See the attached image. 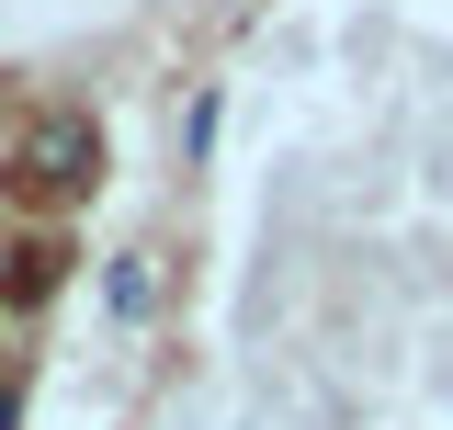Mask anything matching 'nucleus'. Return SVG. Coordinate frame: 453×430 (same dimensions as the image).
<instances>
[{
    "instance_id": "1",
    "label": "nucleus",
    "mask_w": 453,
    "mask_h": 430,
    "mask_svg": "<svg viewBox=\"0 0 453 430\" xmlns=\"http://www.w3.org/2000/svg\"><path fill=\"white\" fill-rule=\"evenodd\" d=\"M23 181H46V193H91V181H103V136H91V113H35V125H23Z\"/></svg>"
},
{
    "instance_id": "2",
    "label": "nucleus",
    "mask_w": 453,
    "mask_h": 430,
    "mask_svg": "<svg viewBox=\"0 0 453 430\" xmlns=\"http://www.w3.org/2000/svg\"><path fill=\"white\" fill-rule=\"evenodd\" d=\"M159 306H170L159 250H113V261H103V318H113V328H148Z\"/></svg>"
},
{
    "instance_id": "3",
    "label": "nucleus",
    "mask_w": 453,
    "mask_h": 430,
    "mask_svg": "<svg viewBox=\"0 0 453 430\" xmlns=\"http://www.w3.org/2000/svg\"><path fill=\"white\" fill-rule=\"evenodd\" d=\"M216 136H226V103L193 91V103H181V159H216Z\"/></svg>"
},
{
    "instance_id": "4",
    "label": "nucleus",
    "mask_w": 453,
    "mask_h": 430,
    "mask_svg": "<svg viewBox=\"0 0 453 430\" xmlns=\"http://www.w3.org/2000/svg\"><path fill=\"white\" fill-rule=\"evenodd\" d=\"M0 430H23V385L12 374H0Z\"/></svg>"
},
{
    "instance_id": "5",
    "label": "nucleus",
    "mask_w": 453,
    "mask_h": 430,
    "mask_svg": "<svg viewBox=\"0 0 453 430\" xmlns=\"http://www.w3.org/2000/svg\"><path fill=\"white\" fill-rule=\"evenodd\" d=\"M0 80H12V68H0Z\"/></svg>"
}]
</instances>
